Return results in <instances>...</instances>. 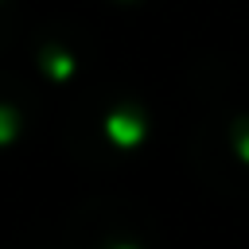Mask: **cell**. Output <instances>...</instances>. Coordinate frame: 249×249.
Here are the masks:
<instances>
[{
    "label": "cell",
    "instance_id": "2",
    "mask_svg": "<svg viewBox=\"0 0 249 249\" xmlns=\"http://www.w3.org/2000/svg\"><path fill=\"white\" fill-rule=\"evenodd\" d=\"M12 132H16V113L0 105V144H8V140H12Z\"/></svg>",
    "mask_w": 249,
    "mask_h": 249
},
{
    "label": "cell",
    "instance_id": "3",
    "mask_svg": "<svg viewBox=\"0 0 249 249\" xmlns=\"http://www.w3.org/2000/svg\"><path fill=\"white\" fill-rule=\"evenodd\" d=\"M237 152H241V156H245V160H249V132H245V136H241V140H237Z\"/></svg>",
    "mask_w": 249,
    "mask_h": 249
},
{
    "label": "cell",
    "instance_id": "1",
    "mask_svg": "<svg viewBox=\"0 0 249 249\" xmlns=\"http://www.w3.org/2000/svg\"><path fill=\"white\" fill-rule=\"evenodd\" d=\"M109 136L117 144H136L144 136V121L132 117V113H117V117H109Z\"/></svg>",
    "mask_w": 249,
    "mask_h": 249
}]
</instances>
